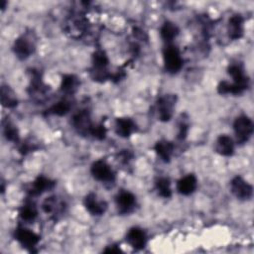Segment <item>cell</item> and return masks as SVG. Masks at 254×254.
<instances>
[{"mask_svg":"<svg viewBox=\"0 0 254 254\" xmlns=\"http://www.w3.org/2000/svg\"><path fill=\"white\" fill-rule=\"evenodd\" d=\"M155 188L158 194L164 198H169L172 195V189H171V182L166 177L158 178L155 182Z\"/></svg>","mask_w":254,"mask_h":254,"instance_id":"484cf974","label":"cell"},{"mask_svg":"<svg viewBox=\"0 0 254 254\" xmlns=\"http://www.w3.org/2000/svg\"><path fill=\"white\" fill-rule=\"evenodd\" d=\"M15 239L26 249L29 251H33V249L38 245L41 240L40 235L35 233L29 228L19 225L14 231Z\"/></svg>","mask_w":254,"mask_h":254,"instance_id":"ba28073f","label":"cell"},{"mask_svg":"<svg viewBox=\"0 0 254 254\" xmlns=\"http://www.w3.org/2000/svg\"><path fill=\"white\" fill-rule=\"evenodd\" d=\"M174 149H175L174 144L170 141H167V140L158 141L154 146L155 152L161 158V160L164 161L165 163L170 162L171 157H172L173 152H174Z\"/></svg>","mask_w":254,"mask_h":254,"instance_id":"ffe728a7","label":"cell"},{"mask_svg":"<svg viewBox=\"0 0 254 254\" xmlns=\"http://www.w3.org/2000/svg\"><path fill=\"white\" fill-rule=\"evenodd\" d=\"M55 185L56 183L51 179L45 176H39L31 184L28 192L31 196H38L44 193L45 191L52 190L55 187Z\"/></svg>","mask_w":254,"mask_h":254,"instance_id":"9a60e30c","label":"cell"},{"mask_svg":"<svg viewBox=\"0 0 254 254\" xmlns=\"http://www.w3.org/2000/svg\"><path fill=\"white\" fill-rule=\"evenodd\" d=\"M92 177L101 183H113L115 181V173L111 167L103 160H97L90 167Z\"/></svg>","mask_w":254,"mask_h":254,"instance_id":"52a82bcc","label":"cell"},{"mask_svg":"<svg viewBox=\"0 0 254 254\" xmlns=\"http://www.w3.org/2000/svg\"><path fill=\"white\" fill-rule=\"evenodd\" d=\"M233 129L238 144L246 143L253 133V122L247 115H239L233 123Z\"/></svg>","mask_w":254,"mask_h":254,"instance_id":"5b68a950","label":"cell"},{"mask_svg":"<svg viewBox=\"0 0 254 254\" xmlns=\"http://www.w3.org/2000/svg\"><path fill=\"white\" fill-rule=\"evenodd\" d=\"M90 135L96 139V140H103L106 136V128L104 125L102 124H98V125H93L91 131H90Z\"/></svg>","mask_w":254,"mask_h":254,"instance_id":"4dcf8cb0","label":"cell"},{"mask_svg":"<svg viewBox=\"0 0 254 254\" xmlns=\"http://www.w3.org/2000/svg\"><path fill=\"white\" fill-rule=\"evenodd\" d=\"M177 102L176 94H165L159 97L157 101V111L160 121L168 122L173 117L174 109Z\"/></svg>","mask_w":254,"mask_h":254,"instance_id":"8992f818","label":"cell"},{"mask_svg":"<svg viewBox=\"0 0 254 254\" xmlns=\"http://www.w3.org/2000/svg\"><path fill=\"white\" fill-rule=\"evenodd\" d=\"M189 118L186 117V115H182V117L180 118V122H179V133H178V138L180 140H184L187 137L188 131H189Z\"/></svg>","mask_w":254,"mask_h":254,"instance_id":"f1b7e54d","label":"cell"},{"mask_svg":"<svg viewBox=\"0 0 254 254\" xmlns=\"http://www.w3.org/2000/svg\"><path fill=\"white\" fill-rule=\"evenodd\" d=\"M3 133L5 138L10 142H18L19 141V132L17 127L10 121H3Z\"/></svg>","mask_w":254,"mask_h":254,"instance_id":"83f0119b","label":"cell"},{"mask_svg":"<svg viewBox=\"0 0 254 254\" xmlns=\"http://www.w3.org/2000/svg\"><path fill=\"white\" fill-rule=\"evenodd\" d=\"M71 102L67 99H62L52 105L49 109H47L46 114L47 115H56V116H64L66 113L69 112L71 109Z\"/></svg>","mask_w":254,"mask_h":254,"instance_id":"cb8c5ba5","label":"cell"},{"mask_svg":"<svg viewBox=\"0 0 254 254\" xmlns=\"http://www.w3.org/2000/svg\"><path fill=\"white\" fill-rule=\"evenodd\" d=\"M228 74L232 77L233 82L227 81L219 82L217 91L220 94H241L249 86V78L246 75L243 66L240 64H232L227 68Z\"/></svg>","mask_w":254,"mask_h":254,"instance_id":"6da1fadb","label":"cell"},{"mask_svg":"<svg viewBox=\"0 0 254 254\" xmlns=\"http://www.w3.org/2000/svg\"><path fill=\"white\" fill-rule=\"evenodd\" d=\"M35 149H37V145H36V143H33L32 141H26V142H24L21 146H20V148H19V151H20V153H22V154H27L28 152H31V151H33V150H35Z\"/></svg>","mask_w":254,"mask_h":254,"instance_id":"1f68e13d","label":"cell"},{"mask_svg":"<svg viewBox=\"0 0 254 254\" xmlns=\"http://www.w3.org/2000/svg\"><path fill=\"white\" fill-rule=\"evenodd\" d=\"M163 60L166 71L171 74L179 72L184 65V60L179 49L172 44H168L165 47L163 51Z\"/></svg>","mask_w":254,"mask_h":254,"instance_id":"277c9868","label":"cell"},{"mask_svg":"<svg viewBox=\"0 0 254 254\" xmlns=\"http://www.w3.org/2000/svg\"><path fill=\"white\" fill-rule=\"evenodd\" d=\"M137 130V125L129 117H119L115 120V133L122 137L128 138Z\"/></svg>","mask_w":254,"mask_h":254,"instance_id":"2e32d148","label":"cell"},{"mask_svg":"<svg viewBox=\"0 0 254 254\" xmlns=\"http://www.w3.org/2000/svg\"><path fill=\"white\" fill-rule=\"evenodd\" d=\"M79 86V80L74 74H64L61 81V90L65 94H73Z\"/></svg>","mask_w":254,"mask_h":254,"instance_id":"44dd1931","label":"cell"},{"mask_svg":"<svg viewBox=\"0 0 254 254\" xmlns=\"http://www.w3.org/2000/svg\"><path fill=\"white\" fill-rule=\"evenodd\" d=\"M72 125L81 135H90V131L93 127L89 113L86 110L77 111L72 116Z\"/></svg>","mask_w":254,"mask_h":254,"instance_id":"7c38bea8","label":"cell"},{"mask_svg":"<svg viewBox=\"0 0 254 254\" xmlns=\"http://www.w3.org/2000/svg\"><path fill=\"white\" fill-rule=\"evenodd\" d=\"M103 251L107 252V253H119V252H122L120 247L117 246V245H114V244H112L110 246H107Z\"/></svg>","mask_w":254,"mask_h":254,"instance_id":"d6a6232c","label":"cell"},{"mask_svg":"<svg viewBox=\"0 0 254 254\" xmlns=\"http://www.w3.org/2000/svg\"><path fill=\"white\" fill-rule=\"evenodd\" d=\"M109 64V59L106 53L102 50H97L92 55V68H91V77L96 81H105L112 77L108 72L107 66Z\"/></svg>","mask_w":254,"mask_h":254,"instance_id":"3957f363","label":"cell"},{"mask_svg":"<svg viewBox=\"0 0 254 254\" xmlns=\"http://www.w3.org/2000/svg\"><path fill=\"white\" fill-rule=\"evenodd\" d=\"M86 29V22L82 18L73 19L70 24H67V31L74 38L79 37Z\"/></svg>","mask_w":254,"mask_h":254,"instance_id":"4316f807","label":"cell"},{"mask_svg":"<svg viewBox=\"0 0 254 254\" xmlns=\"http://www.w3.org/2000/svg\"><path fill=\"white\" fill-rule=\"evenodd\" d=\"M0 94H1L0 95L1 96V102H2V105L4 107L13 108V107L17 106V104H18L17 96H16L15 92L13 91V89L10 86L3 84L1 86Z\"/></svg>","mask_w":254,"mask_h":254,"instance_id":"603a6c76","label":"cell"},{"mask_svg":"<svg viewBox=\"0 0 254 254\" xmlns=\"http://www.w3.org/2000/svg\"><path fill=\"white\" fill-rule=\"evenodd\" d=\"M5 4H6V2H5L4 0H2V1H1V9H2V10L5 9Z\"/></svg>","mask_w":254,"mask_h":254,"instance_id":"836d02e7","label":"cell"},{"mask_svg":"<svg viewBox=\"0 0 254 254\" xmlns=\"http://www.w3.org/2000/svg\"><path fill=\"white\" fill-rule=\"evenodd\" d=\"M19 215L23 221L33 222L38 216V210L35 203L32 201L25 202L19 210Z\"/></svg>","mask_w":254,"mask_h":254,"instance_id":"d4e9b609","label":"cell"},{"mask_svg":"<svg viewBox=\"0 0 254 254\" xmlns=\"http://www.w3.org/2000/svg\"><path fill=\"white\" fill-rule=\"evenodd\" d=\"M127 243L135 250H141L146 246L147 235L140 227H131L126 233Z\"/></svg>","mask_w":254,"mask_h":254,"instance_id":"4fadbf2b","label":"cell"},{"mask_svg":"<svg viewBox=\"0 0 254 254\" xmlns=\"http://www.w3.org/2000/svg\"><path fill=\"white\" fill-rule=\"evenodd\" d=\"M197 187V179L194 175L189 174L181 178L177 183V190L183 195L191 194Z\"/></svg>","mask_w":254,"mask_h":254,"instance_id":"e0dca14e","label":"cell"},{"mask_svg":"<svg viewBox=\"0 0 254 254\" xmlns=\"http://www.w3.org/2000/svg\"><path fill=\"white\" fill-rule=\"evenodd\" d=\"M243 17L239 14L233 15L228 20L227 32L231 40H239L243 36Z\"/></svg>","mask_w":254,"mask_h":254,"instance_id":"ac0fdd59","label":"cell"},{"mask_svg":"<svg viewBox=\"0 0 254 254\" xmlns=\"http://www.w3.org/2000/svg\"><path fill=\"white\" fill-rule=\"evenodd\" d=\"M83 204L86 210L91 215H95V216L102 215L107 209V203L104 200H99L96 194L93 192H90L85 195Z\"/></svg>","mask_w":254,"mask_h":254,"instance_id":"5bb4252c","label":"cell"},{"mask_svg":"<svg viewBox=\"0 0 254 254\" xmlns=\"http://www.w3.org/2000/svg\"><path fill=\"white\" fill-rule=\"evenodd\" d=\"M57 206H58V201H57V197L56 196H50L47 197L43 204H42V208L46 213H53L57 210Z\"/></svg>","mask_w":254,"mask_h":254,"instance_id":"f546056e","label":"cell"},{"mask_svg":"<svg viewBox=\"0 0 254 254\" xmlns=\"http://www.w3.org/2000/svg\"><path fill=\"white\" fill-rule=\"evenodd\" d=\"M215 151L221 156L229 157L234 153V143L228 135H220L215 141Z\"/></svg>","mask_w":254,"mask_h":254,"instance_id":"d6986e66","label":"cell"},{"mask_svg":"<svg viewBox=\"0 0 254 254\" xmlns=\"http://www.w3.org/2000/svg\"><path fill=\"white\" fill-rule=\"evenodd\" d=\"M231 192L240 200H247L251 198L253 193L252 186L243 178L236 176L230 182Z\"/></svg>","mask_w":254,"mask_h":254,"instance_id":"9c48e42d","label":"cell"},{"mask_svg":"<svg viewBox=\"0 0 254 254\" xmlns=\"http://www.w3.org/2000/svg\"><path fill=\"white\" fill-rule=\"evenodd\" d=\"M28 90L31 97L38 99L40 101L44 99L47 93L49 92V88L44 84L41 77V73L38 72V70H31V81Z\"/></svg>","mask_w":254,"mask_h":254,"instance_id":"30bf717a","label":"cell"},{"mask_svg":"<svg viewBox=\"0 0 254 254\" xmlns=\"http://www.w3.org/2000/svg\"><path fill=\"white\" fill-rule=\"evenodd\" d=\"M117 211L121 215L131 213L136 206V196L127 190L120 191L115 197Z\"/></svg>","mask_w":254,"mask_h":254,"instance_id":"8fae6325","label":"cell"},{"mask_svg":"<svg viewBox=\"0 0 254 254\" xmlns=\"http://www.w3.org/2000/svg\"><path fill=\"white\" fill-rule=\"evenodd\" d=\"M179 32L180 30L178 26L171 21H166L160 29V35L162 39L168 44H171V42L179 35Z\"/></svg>","mask_w":254,"mask_h":254,"instance_id":"7402d4cb","label":"cell"},{"mask_svg":"<svg viewBox=\"0 0 254 254\" xmlns=\"http://www.w3.org/2000/svg\"><path fill=\"white\" fill-rule=\"evenodd\" d=\"M36 50V37L32 32H26L19 36L13 44V52L20 60H26Z\"/></svg>","mask_w":254,"mask_h":254,"instance_id":"7a4b0ae2","label":"cell"}]
</instances>
